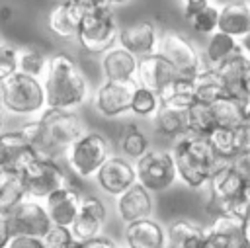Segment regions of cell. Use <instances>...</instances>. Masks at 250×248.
I'll return each mask as SVG.
<instances>
[{
    "label": "cell",
    "instance_id": "obj_47",
    "mask_svg": "<svg viewBox=\"0 0 250 248\" xmlns=\"http://www.w3.org/2000/svg\"><path fill=\"white\" fill-rule=\"evenodd\" d=\"M10 240H12V230H10V227H8L6 217L0 215V248H8Z\"/></svg>",
    "mask_w": 250,
    "mask_h": 248
},
{
    "label": "cell",
    "instance_id": "obj_32",
    "mask_svg": "<svg viewBox=\"0 0 250 248\" xmlns=\"http://www.w3.org/2000/svg\"><path fill=\"white\" fill-rule=\"evenodd\" d=\"M193 86H195V102L201 103H215L217 100L229 96L221 78L217 76L215 68H203L195 78H193Z\"/></svg>",
    "mask_w": 250,
    "mask_h": 248
},
{
    "label": "cell",
    "instance_id": "obj_1",
    "mask_svg": "<svg viewBox=\"0 0 250 248\" xmlns=\"http://www.w3.org/2000/svg\"><path fill=\"white\" fill-rule=\"evenodd\" d=\"M41 80L45 88V102L51 109L74 111L90 96V84L84 72L66 53L49 57V64Z\"/></svg>",
    "mask_w": 250,
    "mask_h": 248
},
{
    "label": "cell",
    "instance_id": "obj_31",
    "mask_svg": "<svg viewBox=\"0 0 250 248\" xmlns=\"http://www.w3.org/2000/svg\"><path fill=\"white\" fill-rule=\"evenodd\" d=\"M211 113L215 127H227V129H236L238 125L244 123V109H242V100H236L232 96H225L211 103Z\"/></svg>",
    "mask_w": 250,
    "mask_h": 248
},
{
    "label": "cell",
    "instance_id": "obj_9",
    "mask_svg": "<svg viewBox=\"0 0 250 248\" xmlns=\"http://www.w3.org/2000/svg\"><path fill=\"white\" fill-rule=\"evenodd\" d=\"M21 176L25 184V193L33 199H45L55 189L70 186L68 176L55 158H33L29 164L21 168Z\"/></svg>",
    "mask_w": 250,
    "mask_h": 248
},
{
    "label": "cell",
    "instance_id": "obj_12",
    "mask_svg": "<svg viewBox=\"0 0 250 248\" xmlns=\"http://www.w3.org/2000/svg\"><path fill=\"white\" fill-rule=\"evenodd\" d=\"M135 88H137L135 80H125V82L105 80L104 84L98 86L94 94V107L98 109L100 115L107 119L121 117L131 111V100H133Z\"/></svg>",
    "mask_w": 250,
    "mask_h": 248
},
{
    "label": "cell",
    "instance_id": "obj_17",
    "mask_svg": "<svg viewBox=\"0 0 250 248\" xmlns=\"http://www.w3.org/2000/svg\"><path fill=\"white\" fill-rule=\"evenodd\" d=\"M45 211L51 219L53 225H61V227H70L78 209H80V203H82V195L78 193L76 187L72 186H64V187H59L55 189L53 193H49L45 199Z\"/></svg>",
    "mask_w": 250,
    "mask_h": 248
},
{
    "label": "cell",
    "instance_id": "obj_50",
    "mask_svg": "<svg viewBox=\"0 0 250 248\" xmlns=\"http://www.w3.org/2000/svg\"><path fill=\"white\" fill-rule=\"evenodd\" d=\"M244 96L246 98H250V66H248V70H246V74H244Z\"/></svg>",
    "mask_w": 250,
    "mask_h": 248
},
{
    "label": "cell",
    "instance_id": "obj_52",
    "mask_svg": "<svg viewBox=\"0 0 250 248\" xmlns=\"http://www.w3.org/2000/svg\"><path fill=\"white\" fill-rule=\"evenodd\" d=\"M10 14H12V10H10L8 6H4V8L0 10V18H2V20H10Z\"/></svg>",
    "mask_w": 250,
    "mask_h": 248
},
{
    "label": "cell",
    "instance_id": "obj_25",
    "mask_svg": "<svg viewBox=\"0 0 250 248\" xmlns=\"http://www.w3.org/2000/svg\"><path fill=\"white\" fill-rule=\"evenodd\" d=\"M186 109L160 103L158 111L152 117L156 133L166 137V139H172V141L188 135V113H186Z\"/></svg>",
    "mask_w": 250,
    "mask_h": 248
},
{
    "label": "cell",
    "instance_id": "obj_5",
    "mask_svg": "<svg viewBox=\"0 0 250 248\" xmlns=\"http://www.w3.org/2000/svg\"><path fill=\"white\" fill-rule=\"evenodd\" d=\"M111 156V145L105 135L98 131H86L66 150L64 158L70 172L78 178H96L102 164Z\"/></svg>",
    "mask_w": 250,
    "mask_h": 248
},
{
    "label": "cell",
    "instance_id": "obj_38",
    "mask_svg": "<svg viewBox=\"0 0 250 248\" xmlns=\"http://www.w3.org/2000/svg\"><path fill=\"white\" fill-rule=\"evenodd\" d=\"M158 107H160L158 94L137 84L133 100H131V113L137 115V117H154Z\"/></svg>",
    "mask_w": 250,
    "mask_h": 248
},
{
    "label": "cell",
    "instance_id": "obj_34",
    "mask_svg": "<svg viewBox=\"0 0 250 248\" xmlns=\"http://www.w3.org/2000/svg\"><path fill=\"white\" fill-rule=\"evenodd\" d=\"M186 113H188V133H189V135L207 137V135L215 129L211 105L201 103V102H193V103L186 109Z\"/></svg>",
    "mask_w": 250,
    "mask_h": 248
},
{
    "label": "cell",
    "instance_id": "obj_27",
    "mask_svg": "<svg viewBox=\"0 0 250 248\" xmlns=\"http://www.w3.org/2000/svg\"><path fill=\"white\" fill-rule=\"evenodd\" d=\"M166 236H168V248H205L203 227L188 219H176L166 228Z\"/></svg>",
    "mask_w": 250,
    "mask_h": 248
},
{
    "label": "cell",
    "instance_id": "obj_57",
    "mask_svg": "<svg viewBox=\"0 0 250 248\" xmlns=\"http://www.w3.org/2000/svg\"><path fill=\"white\" fill-rule=\"evenodd\" d=\"M0 45H2V39H0Z\"/></svg>",
    "mask_w": 250,
    "mask_h": 248
},
{
    "label": "cell",
    "instance_id": "obj_54",
    "mask_svg": "<svg viewBox=\"0 0 250 248\" xmlns=\"http://www.w3.org/2000/svg\"><path fill=\"white\" fill-rule=\"evenodd\" d=\"M2 125H4V109L0 107V133H2Z\"/></svg>",
    "mask_w": 250,
    "mask_h": 248
},
{
    "label": "cell",
    "instance_id": "obj_22",
    "mask_svg": "<svg viewBox=\"0 0 250 248\" xmlns=\"http://www.w3.org/2000/svg\"><path fill=\"white\" fill-rule=\"evenodd\" d=\"M127 248H168L166 228L154 219H141L125 227Z\"/></svg>",
    "mask_w": 250,
    "mask_h": 248
},
{
    "label": "cell",
    "instance_id": "obj_39",
    "mask_svg": "<svg viewBox=\"0 0 250 248\" xmlns=\"http://www.w3.org/2000/svg\"><path fill=\"white\" fill-rule=\"evenodd\" d=\"M18 53H20V47L2 41L0 45V84L8 80L10 76H14L16 72H20Z\"/></svg>",
    "mask_w": 250,
    "mask_h": 248
},
{
    "label": "cell",
    "instance_id": "obj_28",
    "mask_svg": "<svg viewBox=\"0 0 250 248\" xmlns=\"http://www.w3.org/2000/svg\"><path fill=\"white\" fill-rule=\"evenodd\" d=\"M25 197L27 193L21 172L14 168H0V215H6Z\"/></svg>",
    "mask_w": 250,
    "mask_h": 248
},
{
    "label": "cell",
    "instance_id": "obj_48",
    "mask_svg": "<svg viewBox=\"0 0 250 248\" xmlns=\"http://www.w3.org/2000/svg\"><path fill=\"white\" fill-rule=\"evenodd\" d=\"M72 2H76V4L82 6L84 10L94 8V6H100V4H105V0H72Z\"/></svg>",
    "mask_w": 250,
    "mask_h": 248
},
{
    "label": "cell",
    "instance_id": "obj_19",
    "mask_svg": "<svg viewBox=\"0 0 250 248\" xmlns=\"http://www.w3.org/2000/svg\"><path fill=\"white\" fill-rule=\"evenodd\" d=\"M250 66V47H246V43L242 41V47L236 55H232L230 59H227L225 62H221L215 72L221 78L225 90L229 96L236 98V100H244V74Z\"/></svg>",
    "mask_w": 250,
    "mask_h": 248
},
{
    "label": "cell",
    "instance_id": "obj_4",
    "mask_svg": "<svg viewBox=\"0 0 250 248\" xmlns=\"http://www.w3.org/2000/svg\"><path fill=\"white\" fill-rule=\"evenodd\" d=\"M117 35L119 25L113 8L107 4H100L84 12L76 41L84 51L92 55H104L117 43Z\"/></svg>",
    "mask_w": 250,
    "mask_h": 248
},
{
    "label": "cell",
    "instance_id": "obj_26",
    "mask_svg": "<svg viewBox=\"0 0 250 248\" xmlns=\"http://www.w3.org/2000/svg\"><path fill=\"white\" fill-rule=\"evenodd\" d=\"M0 141L4 146V154H6V168H14L21 172L25 164L37 158V152L29 146V143L21 137L20 131H2Z\"/></svg>",
    "mask_w": 250,
    "mask_h": 248
},
{
    "label": "cell",
    "instance_id": "obj_20",
    "mask_svg": "<svg viewBox=\"0 0 250 248\" xmlns=\"http://www.w3.org/2000/svg\"><path fill=\"white\" fill-rule=\"evenodd\" d=\"M84 8L78 6L76 2L72 0H62L59 4H55L47 16V25L49 29L61 37V39H76L78 37V27H80V21L84 18Z\"/></svg>",
    "mask_w": 250,
    "mask_h": 248
},
{
    "label": "cell",
    "instance_id": "obj_10",
    "mask_svg": "<svg viewBox=\"0 0 250 248\" xmlns=\"http://www.w3.org/2000/svg\"><path fill=\"white\" fill-rule=\"evenodd\" d=\"M209 211L215 215H229L232 203L242 193L246 184L230 166V162H223L215 168L209 184Z\"/></svg>",
    "mask_w": 250,
    "mask_h": 248
},
{
    "label": "cell",
    "instance_id": "obj_37",
    "mask_svg": "<svg viewBox=\"0 0 250 248\" xmlns=\"http://www.w3.org/2000/svg\"><path fill=\"white\" fill-rule=\"evenodd\" d=\"M188 23L197 33H203V35L215 33L217 31V25H219V6H215L213 2L205 4L203 8H199L197 12H193L188 18Z\"/></svg>",
    "mask_w": 250,
    "mask_h": 248
},
{
    "label": "cell",
    "instance_id": "obj_40",
    "mask_svg": "<svg viewBox=\"0 0 250 248\" xmlns=\"http://www.w3.org/2000/svg\"><path fill=\"white\" fill-rule=\"evenodd\" d=\"M47 248H68L76 240L70 232V227H61V225H51V228L43 236Z\"/></svg>",
    "mask_w": 250,
    "mask_h": 248
},
{
    "label": "cell",
    "instance_id": "obj_53",
    "mask_svg": "<svg viewBox=\"0 0 250 248\" xmlns=\"http://www.w3.org/2000/svg\"><path fill=\"white\" fill-rule=\"evenodd\" d=\"M0 168H6V154H4V146L0 141Z\"/></svg>",
    "mask_w": 250,
    "mask_h": 248
},
{
    "label": "cell",
    "instance_id": "obj_3",
    "mask_svg": "<svg viewBox=\"0 0 250 248\" xmlns=\"http://www.w3.org/2000/svg\"><path fill=\"white\" fill-rule=\"evenodd\" d=\"M0 103L2 109L14 115H23V117L41 115L47 109L43 80L35 76H27L23 72H16L14 76H10L0 84Z\"/></svg>",
    "mask_w": 250,
    "mask_h": 248
},
{
    "label": "cell",
    "instance_id": "obj_30",
    "mask_svg": "<svg viewBox=\"0 0 250 248\" xmlns=\"http://www.w3.org/2000/svg\"><path fill=\"white\" fill-rule=\"evenodd\" d=\"M160 103L174 105V107H189L195 102V86L191 78H180L176 76L172 82H168L158 92Z\"/></svg>",
    "mask_w": 250,
    "mask_h": 248
},
{
    "label": "cell",
    "instance_id": "obj_56",
    "mask_svg": "<svg viewBox=\"0 0 250 248\" xmlns=\"http://www.w3.org/2000/svg\"><path fill=\"white\" fill-rule=\"evenodd\" d=\"M246 4H248V8H250V0H246Z\"/></svg>",
    "mask_w": 250,
    "mask_h": 248
},
{
    "label": "cell",
    "instance_id": "obj_41",
    "mask_svg": "<svg viewBox=\"0 0 250 248\" xmlns=\"http://www.w3.org/2000/svg\"><path fill=\"white\" fill-rule=\"evenodd\" d=\"M230 166L236 170V174L242 178L246 186H250V152H240L230 160Z\"/></svg>",
    "mask_w": 250,
    "mask_h": 248
},
{
    "label": "cell",
    "instance_id": "obj_18",
    "mask_svg": "<svg viewBox=\"0 0 250 248\" xmlns=\"http://www.w3.org/2000/svg\"><path fill=\"white\" fill-rule=\"evenodd\" d=\"M115 209H117L119 219L125 225H131L141 219H148L152 213V195L146 187L135 182L131 187H127L123 193L117 195Z\"/></svg>",
    "mask_w": 250,
    "mask_h": 248
},
{
    "label": "cell",
    "instance_id": "obj_23",
    "mask_svg": "<svg viewBox=\"0 0 250 248\" xmlns=\"http://www.w3.org/2000/svg\"><path fill=\"white\" fill-rule=\"evenodd\" d=\"M242 221L232 215H215L211 225L203 228L205 248H238Z\"/></svg>",
    "mask_w": 250,
    "mask_h": 248
},
{
    "label": "cell",
    "instance_id": "obj_43",
    "mask_svg": "<svg viewBox=\"0 0 250 248\" xmlns=\"http://www.w3.org/2000/svg\"><path fill=\"white\" fill-rule=\"evenodd\" d=\"M8 248H47L43 236H12Z\"/></svg>",
    "mask_w": 250,
    "mask_h": 248
},
{
    "label": "cell",
    "instance_id": "obj_33",
    "mask_svg": "<svg viewBox=\"0 0 250 248\" xmlns=\"http://www.w3.org/2000/svg\"><path fill=\"white\" fill-rule=\"evenodd\" d=\"M119 148H121V156L135 162L148 150V137L135 123H127L119 131Z\"/></svg>",
    "mask_w": 250,
    "mask_h": 248
},
{
    "label": "cell",
    "instance_id": "obj_29",
    "mask_svg": "<svg viewBox=\"0 0 250 248\" xmlns=\"http://www.w3.org/2000/svg\"><path fill=\"white\" fill-rule=\"evenodd\" d=\"M242 47V41L223 33V31H215L209 35L207 45H205V61H207V68H217L221 62H225L227 59H230L232 55H236Z\"/></svg>",
    "mask_w": 250,
    "mask_h": 248
},
{
    "label": "cell",
    "instance_id": "obj_6",
    "mask_svg": "<svg viewBox=\"0 0 250 248\" xmlns=\"http://www.w3.org/2000/svg\"><path fill=\"white\" fill-rule=\"evenodd\" d=\"M39 119H41L43 129H45V139H47L51 158L64 154V150L88 131L86 121L76 111L47 107L39 115Z\"/></svg>",
    "mask_w": 250,
    "mask_h": 248
},
{
    "label": "cell",
    "instance_id": "obj_42",
    "mask_svg": "<svg viewBox=\"0 0 250 248\" xmlns=\"http://www.w3.org/2000/svg\"><path fill=\"white\" fill-rule=\"evenodd\" d=\"M234 146H236V154L250 152V123L244 121L234 129Z\"/></svg>",
    "mask_w": 250,
    "mask_h": 248
},
{
    "label": "cell",
    "instance_id": "obj_21",
    "mask_svg": "<svg viewBox=\"0 0 250 248\" xmlns=\"http://www.w3.org/2000/svg\"><path fill=\"white\" fill-rule=\"evenodd\" d=\"M217 31H223L238 41L250 37V8L246 0H229L219 8Z\"/></svg>",
    "mask_w": 250,
    "mask_h": 248
},
{
    "label": "cell",
    "instance_id": "obj_13",
    "mask_svg": "<svg viewBox=\"0 0 250 248\" xmlns=\"http://www.w3.org/2000/svg\"><path fill=\"white\" fill-rule=\"evenodd\" d=\"M158 41H160L158 27L150 20H139V21L127 23L119 27V35H117V45L133 53L137 59L156 53Z\"/></svg>",
    "mask_w": 250,
    "mask_h": 248
},
{
    "label": "cell",
    "instance_id": "obj_35",
    "mask_svg": "<svg viewBox=\"0 0 250 248\" xmlns=\"http://www.w3.org/2000/svg\"><path fill=\"white\" fill-rule=\"evenodd\" d=\"M209 146L213 148L215 156L221 162H230L236 156V146H234V129L227 127H215L207 137Z\"/></svg>",
    "mask_w": 250,
    "mask_h": 248
},
{
    "label": "cell",
    "instance_id": "obj_11",
    "mask_svg": "<svg viewBox=\"0 0 250 248\" xmlns=\"http://www.w3.org/2000/svg\"><path fill=\"white\" fill-rule=\"evenodd\" d=\"M4 217L8 221L12 236H45V232L53 225L45 211V205L33 197L21 199Z\"/></svg>",
    "mask_w": 250,
    "mask_h": 248
},
{
    "label": "cell",
    "instance_id": "obj_36",
    "mask_svg": "<svg viewBox=\"0 0 250 248\" xmlns=\"http://www.w3.org/2000/svg\"><path fill=\"white\" fill-rule=\"evenodd\" d=\"M18 64H20V72H23L27 76L43 78L47 64H49V57L43 51H39L37 47H20Z\"/></svg>",
    "mask_w": 250,
    "mask_h": 248
},
{
    "label": "cell",
    "instance_id": "obj_44",
    "mask_svg": "<svg viewBox=\"0 0 250 248\" xmlns=\"http://www.w3.org/2000/svg\"><path fill=\"white\" fill-rule=\"evenodd\" d=\"M238 248H250V211L242 219L240 227V246Z\"/></svg>",
    "mask_w": 250,
    "mask_h": 248
},
{
    "label": "cell",
    "instance_id": "obj_15",
    "mask_svg": "<svg viewBox=\"0 0 250 248\" xmlns=\"http://www.w3.org/2000/svg\"><path fill=\"white\" fill-rule=\"evenodd\" d=\"M105 217H107V211L100 197H96V195L82 197L80 209L70 225V232H72L74 240L84 244V242L100 236L102 228L105 225Z\"/></svg>",
    "mask_w": 250,
    "mask_h": 248
},
{
    "label": "cell",
    "instance_id": "obj_14",
    "mask_svg": "<svg viewBox=\"0 0 250 248\" xmlns=\"http://www.w3.org/2000/svg\"><path fill=\"white\" fill-rule=\"evenodd\" d=\"M96 182L107 195L117 197L137 182L135 162L121 154H111L98 170Z\"/></svg>",
    "mask_w": 250,
    "mask_h": 248
},
{
    "label": "cell",
    "instance_id": "obj_16",
    "mask_svg": "<svg viewBox=\"0 0 250 248\" xmlns=\"http://www.w3.org/2000/svg\"><path fill=\"white\" fill-rule=\"evenodd\" d=\"M176 70L174 66L156 51L152 55L141 57L139 64H137V74H135V82L143 88H148L152 92H160L168 82H172L176 78Z\"/></svg>",
    "mask_w": 250,
    "mask_h": 248
},
{
    "label": "cell",
    "instance_id": "obj_46",
    "mask_svg": "<svg viewBox=\"0 0 250 248\" xmlns=\"http://www.w3.org/2000/svg\"><path fill=\"white\" fill-rule=\"evenodd\" d=\"M84 248H119L111 238H105V236H96L88 242H84Z\"/></svg>",
    "mask_w": 250,
    "mask_h": 248
},
{
    "label": "cell",
    "instance_id": "obj_24",
    "mask_svg": "<svg viewBox=\"0 0 250 248\" xmlns=\"http://www.w3.org/2000/svg\"><path fill=\"white\" fill-rule=\"evenodd\" d=\"M102 74L105 80L111 82H125V80H135L137 74V64L139 59L125 51L119 45H113L102 55Z\"/></svg>",
    "mask_w": 250,
    "mask_h": 248
},
{
    "label": "cell",
    "instance_id": "obj_51",
    "mask_svg": "<svg viewBox=\"0 0 250 248\" xmlns=\"http://www.w3.org/2000/svg\"><path fill=\"white\" fill-rule=\"evenodd\" d=\"M127 2H131V0H105V4L107 6H123V4H127Z\"/></svg>",
    "mask_w": 250,
    "mask_h": 248
},
{
    "label": "cell",
    "instance_id": "obj_55",
    "mask_svg": "<svg viewBox=\"0 0 250 248\" xmlns=\"http://www.w3.org/2000/svg\"><path fill=\"white\" fill-rule=\"evenodd\" d=\"M68 248H84V244H82V242H74V244L68 246Z\"/></svg>",
    "mask_w": 250,
    "mask_h": 248
},
{
    "label": "cell",
    "instance_id": "obj_7",
    "mask_svg": "<svg viewBox=\"0 0 250 248\" xmlns=\"http://www.w3.org/2000/svg\"><path fill=\"white\" fill-rule=\"evenodd\" d=\"M158 53L174 66L180 78H195L203 68V57L199 49L184 33L176 29H166L158 41Z\"/></svg>",
    "mask_w": 250,
    "mask_h": 248
},
{
    "label": "cell",
    "instance_id": "obj_8",
    "mask_svg": "<svg viewBox=\"0 0 250 248\" xmlns=\"http://www.w3.org/2000/svg\"><path fill=\"white\" fill-rule=\"evenodd\" d=\"M137 182L150 193L164 191L172 187L178 180L176 162L170 150H146L139 160H135Z\"/></svg>",
    "mask_w": 250,
    "mask_h": 248
},
{
    "label": "cell",
    "instance_id": "obj_45",
    "mask_svg": "<svg viewBox=\"0 0 250 248\" xmlns=\"http://www.w3.org/2000/svg\"><path fill=\"white\" fill-rule=\"evenodd\" d=\"M211 0H182V4H184V8H182V12H184V18L188 20L193 12H197L199 8H203L205 4H209Z\"/></svg>",
    "mask_w": 250,
    "mask_h": 248
},
{
    "label": "cell",
    "instance_id": "obj_49",
    "mask_svg": "<svg viewBox=\"0 0 250 248\" xmlns=\"http://www.w3.org/2000/svg\"><path fill=\"white\" fill-rule=\"evenodd\" d=\"M242 109H244V121L250 123V98L242 100Z\"/></svg>",
    "mask_w": 250,
    "mask_h": 248
},
{
    "label": "cell",
    "instance_id": "obj_2",
    "mask_svg": "<svg viewBox=\"0 0 250 248\" xmlns=\"http://www.w3.org/2000/svg\"><path fill=\"white\" fill-rule=\"evenodd\" d=\"M172 156L176 162L178 178L191 189L205 187L219 164H223L213 148L209 146L205 137L197 135H184L174 141L172 146Z\"/></svg>",
    "mask_w": 250,
    "mask_h": 248
}]
</instances>
